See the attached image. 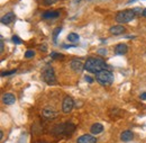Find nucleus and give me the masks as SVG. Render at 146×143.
Instances as JSON below:
<instances>
[{
    "instance_id": "obj_1",
    "label": "nucleus",
    "mask_w": 146,
    "mask_h": 143,
    "mask_svg": "<svg viewBox=\"0 0 146 143\" xmlns=\"http://www.w3.org/2000/svg\"><path fill=\"white\" fill-rule=\"evenodd\" d=\"M107 68L106 62L99 57H89L84 63V70L90 73H98Z\"/></svg>"
},
{
    "instance_id": "obj_2",
    "label": "nucleus",
    "mask_w": 146,
    "mask_h": 143,
    "mask_svg": "<svg viewBox=\"0 0 146 143\" xmlns=\"http://www.w3.org/2000/svg\"><path fill=\"white\" fill-rule=\"evenodd\" d=\"M96 80L102 86H109L113 82V73L107 69L96 73Z\"/></svg>"
},
{
    "instance_id": "obj_3",
    "label": "nucleus",
    "mask_w": 146,
    "mask_h": 143,
    "mask_svg": "<svg viewBox=\"0 0 146 143\" xmlns=\"http://www.w3.org/2000/svg\"><path fill=\"white\" fill-rule=\"evenodd\" d=\"M75 131V125L72 123H64V124H58L53 128V133L55 135H66L70 136Z\"/></svg>"
},
{
    "instance_id": "obj_4",
    "label": "nucleus",
    "mask_w": 146,
    "mask_h": 143,
    "mask_svg": "<svg viewBox=\"0 0 146 143\" xmlns=\"http://www.w3.org/2000/svg\"><path fill=\"white\" fill-rule=\"evenodd\" d=\"M136 17L135 13L133 9H128V10H121L119 13L116 14V21L119 24H126V23H130L131 20H134V18Z\"/></svg>"
},
{
    "instance_id": "obj_5",
    "label": "nucleus",
    "mask_w": 146,
    "mask_h": 143,
    "mask_svg": "<svg viewBox=\"0 0 146 143\" xmlns=\"http://www.w3.org/2000/svg\"><path fill=\"white\" fill-rule=\"evenodd\" d=\"M42 79L44 80V82H46L50 86H53L56 84V77H55L54 69L52 67H47L45 68L42 72Z\"/></svg>"
},
{
    "instance_id": "obj_6",
    "label": "nucleus",
    "mask_w": 146,
    "mask_h": 143,
    "mask_svg": "<svg viewBox=\"0 0 146 143\" xmlns=\"http://www.w3.org/2000/svg\"><path fill=\"white\" fill-rule=\"evenodd\" d=\"M73 107H74V102H73V99L70 96H66V97L63 99V103H62V110H63V113L69 114L73 109Z\"/></svg>"
},
{
    "instance_id": "obj_7",
    "label": "nucleus",
    "mask_w": 146,
    "mask_h": 143,
    "mask_svg": "<svg viewBox=\"0 0 146 143\" xmlns=\"http://www.w3.org/2000/svg\"><path fill=\"white\" fill-rule=\"evenodd\" d=\"M71 69L75 72H82V70L84 69V64L81 60H78V59H74L71 61Z\"/></svg>"
},
{
    "instance_id": "obj_8",
    "label": "nucleus",
    "mask_w": 146,
    "mask_h": 143,
    "mask_svg": "<svg viewBox=\"0 0 146 143\" xmlns=\"http://www.w3.org/2000/svg\"><path fill=\"white\" fill-rule=\"evenodd\" d=\"M2 102H3V104H6V105H13V104H15V102H16V97H15V95L11 94V92H6V94L2 95Z\"/></svg>"
},
{
    "instance_id": "obj_9",
    "label": "nucleus",
    "mask_w": 146,
    "mask_h": 143,
    "mask_svg": "<svg viewBox=\"0 0 146 143\" xmlns=\"http://www.w3.org/2000/svg\"><path fill=\"white\" fill-rule=\"evenodd\" d=\"M76 143H97V139L92 135L84 134L76 139Z\"/></svg>"
},
{
    "instance_id": "obj_10",
    "label": "nucleus",
    "mask_w": 146,
    "mask_h": 143,
    "mask_svg": "<svg viewBox=\"0 0 146 143\" xmlns=\"http://www.w3.org/2000/svg\"><path fill=\"white\" fill-rule=\"evenodd\" d=\"M128 51V47L126 44H124V43H119V44H117L116 46H115V53L117 54V55H124V54H126Z\"/></svg>"
},
{
    "instance_id": "obj_11",
    "label": "nucleus",
    "mask_w": 146,
    "mask_h": 143,
    "mask_svg": "<svg viewBox=\"0 0 146 143\" xmlns=\"http://www.w3.org/2000/svg\"><path fill=\"white\" fill-rule=\"evenodd\" d=\"M14 20H15V14H14V13H8V14H6V15H3V16L1 17V24H3V25H9V24H11Z\"/></svg>"
},
{
    "instance_id": "obj_12",
    "label": "nucleus",
    "mask_w": 146,
    "mask_h": 143,
    "mask_svg": "<svg viewBox=\"0 0 146 143\" xmlns=\"http://www.w3.org/2000/svg\"><path fill=\"white\" fill-rule=\"evenodd\" d=\"M125 31H126V28H125L123 25L112 26V27H110V29H109L110 34H112V35H120V34H123Z\"/></svg>"
},
{
    "instance_id": "obj_13",
    "label": "nucleus",
    "mask_w": 146,
    "mask_h": 143,
    "mask_svg": "<svg viewBox=\"0 0 146 143\" xmlns=\"http://www.w3.org/2000/svg\"><path fill=\"white\" fill-rule=\"evenodd\" d=\"M134 139V133L131 131H124L121 134H120V140L124 141V142H128V141H131Z\"/></svg>"
},
{
    "instance_id": "obj_14",
    "label": "nucleus",
    "mask_w": 146,
    "mask_h": 143,
    "mask_svg": "<svg viewBox=\"0 0 146 143\" xmlns=\"http://www.w3.org/2000/svg\"><path fill=\"white\" fill-rule=\"evenodd\" d=\"M60 16V13L58 11H54V10H48V11H45V13H43V15H42V17L43 19H55V18H57Z\"/></svg>"
},
{
    "instance_id": "obj_15",
    "label": "nucleus",
    "mask_w": 146,
    "mask_h": 143,
    "mask_svg": "<svg viewBox=\"0 0 146 143\" xmlns=\"http://www.w3.org/2000/svg\"><path fill=\"white\" fill-rule=\"evenodd\" d=\"M43 116L45 118H47V120H53V118L56 117V113H55L53 109H51V108H44Z\"/></svg>"
},
{
    "instance_id": "obj_16",
    "label": "nucleus",
    "mask_w": 146,
    "mask_h": 143,
    "mask_svg": "<svg viewBox=\"0 0 146 143\" xmlns=\"http://www.w3.org/2000/svg\"><path fill=\"white\" fill-rule=\"evenodd\" d=\"M90 131H91L92 134H99V133H101L104 131V125L100 124V123H94L90 127Z\"/></svg>"
},
{
    "instance_id": "obj_17",
    "label": "nucleus",
    "mask_w": 146,
    "mask_h": 143,
    "mask_svg": "<svg viewBox=\"0 0 146 143\" xmlns=\"http://www.w3.org/2000/svg\"><path fill=\"white\" fill-rule=\"evenodd\" d=\"M66 38H68V41H70V42H78L79 38H80V36L78 35L76 33H70L69 35L66 36Z\"/></svg>"
},
{
    "instance_id": "obj_18",
    "label": "nucleus",
    "mask_w": 146,
    "mask_h": 143,
    "mask_svg": "<svg viewBox=\"0 0 146 143\" xmlns=\"http://www.w3.org/2000/svg\"><path fill=\"white\" fill-rule=\"evenodd\" d=\"M62 32V28L61 27H58V28H55L54 32H53V41H54V43L57 42V36L60 35V33Z\"/></svg>"
},
{
    "instance_id": "obj_19",
    "label": "nucleus",
    "mask_w": 146,
    "mask_h": 143,
    "mask_svg": "<svg viewBox=\"0 0 146 143\" xmlns=\"http://www.w3.org/2000/svg\"><path fill=\"white\" fill-rule=\"evenodd\" d=\"M34 55H35V51H33V50H27L26 53H25V57H26V59H31V57H33Z\"/></svg>"
},
{
    "instance_id": "obj_20",
    "label": "nucleus",
    "mask_w": 146,
    "mask_h": 143,
    "mask_svg": "<svg viewBox=\"0 0 146 143\" xmlns=\"http://www.w3.org/2000/svg\"><path fill=\"white\" fill-rule=\"evenodd\" d=\"M16 72H17L16 69H13V70H9V71L1 72V77H6V76H10V74H15Z\"/></svg>"
},
{
    "instance_id": "obj_21",
    "label": "nucleus",
    "mask_w": 146,
    "mask_h": 143,
    "mask_svg": "<svg viewBox=\"0 0 146 143\" xmlns=\"http://www.w3.org/2000/svg\"><path fill=\"white\" fill-rule=\"evenodd\" d=\"M11 39H13V42H14L15 44H17V45H19V44H21V42H23V41H21V38H20L19 36H17V35H14V36H13V38H11Z\"/></svg>"
},
{
    "instance_id": "obj_22",
    "label": "nucleus",
    "mask_w": 146,
    "mask_h": 143,
    "mask_svg": "<svg viewBox=\"0 0 146 143\" xmlns=\"http://www.w3.org/2000/svg\"><path fill=\"white\" fill-rule=\"evenodd\" d=\"M51 57L52 59H63L64 56L62 54L57 53V52H51Z\"/></svg>"
},
{
    "instance_id": "obj_23",
    "label": "nucleus",
    "mask_w": 146,
    "mask_h": 143,
    "mask_svg": "<svg viewBox=\"0 0 146 143\" xmlns=\"http://www.w3.org/2000/svg\"><path fill=\"white\" fill-rule=\"evenodd\" d=\"M57 1H58V0H43V3L46 5V6H52V5L56 3Z\"/></svg>"
},
{
    "instance_id": "obj_24",
    "label": "nucleus",
    "mask_w": 146,
    "mask_h": 143,
    "mask_svg": "<svg viewBox=\"0 0 146 143\" xmlns=\"http://www.w3.org/2000/svg\"><path fill=\"white\" fill-rule=\"evenodd\" d=\"M133 10H134V13H135V15L136 16H139V15H143V10L139 8V7H136V8H133Z\"/></svg>"
},
{
    "instance_id": "obj_25",
    "label": "nucleus",
    "mask_w": 146,
    "mask_h": 143,
    "mask_svg": "<svg viewBox=\"0 0 146 143\" xmlns=\"http://www.w3.org/2000/svg\"><path fill=\"white\" fill-rule=\"evenodd\" d=\"M97 53L99 54V55H101V56H106L107 55V50L106 49H98Z\"/></svg>"
},
{
    "instance_id": "obj_26",
    "label": "nucleus",
    "mask_w": 146,
    "mask_h": 143,
    "mask_svg": "<svg viewBox=\"0 0 146 143\" xmlns=\"http://www.w3.org/2000/svg\"><path fill=\"white\" fill-rule=\"evenodd\" d=\"M84 80H86L87 82H89V84H92V82H93V79H92L91 77H89V76H84Z\"/></svg>"
},
{
    "instance_id": "obj_27",
    "label": "nucleus",
    "mask_w": 146,
    "mask_h": 143,
    "mask_svg": "<svg viewBox=\"0 0 146 143\" xmlns=\"http://www.w3.org/2000/svg\"><path fill=\"white\" fill-rule=\"evenodd\" d=\"M0 38H1V43H0V44H1V45H0V51H1V52H3V37L1 36Z\"/></svg>"
},
{
    "instance_id": "obj_28",
    "label": "nucleus",
    "mask_w": 146,
    "mask_h": 143,
    "mask_svg": "<svg viewBox=\"0 0 146 143\" xmlns=\"http://www.w3.org/2000/svg\"><path fill=\"white\" fill-rule=\"evenodd\" d=\"M39 50H40V51H46V50H47V46H46V44H43V45H40V46H39Z\"/></svg>"
},
{
    "instance_id": "obj_29",
    "label": "nucleus",
    "mask_w": 146,
    "mask_h": 143,
    "mask_svg": "<svg viewBox=\"0 0 146 143\" xmlns=\"http://www.w3.org/2000/svg\"><path fill=\"white\" fill-rule=\"evenodd\" d=\"M139 98H141L142 100H146V92H143V94H141Z\"/></svg>"
},
{
    "instance_id": "obj_30",
    "label": "nucleus",
    "mask_w": 146,
    "mask_h": 143,
    "mask_svg": "<svg viewBox=\"0 0 146 143\" xmlns=\"http://www.w3.org/2000/svg\"><path fill=\"white\" fill-rule=\"evenodd\" d=\"M62 47H64V49H70V47H76V45H62Z\"/></svg>"
},
{
    "instance_id": "obj_31",
    "label": "nucleus",
    "mask_w": 146,
    "mask_h": 143,
    "mask_svg": "<svg viewBox=\"0 0 146 143\" xmlns=\"http://www.w3.org/2000/svg\"><path fill=\"white\" fill-rule=\"evenodd\" d=\"M142 16H143V17H145V18H146V8H145V9H144V10H143V15H142Z\"/></svg>"
},
{
    "instance_id": "obj_32",
    "label": "nucleus",
    "mask_w": 146,
    "mask_h": 143,
    "mask_svg": "<svg viewBox=\"0 0 146 143\" xmlns=\"http://www.w3.org/2000/svg\"><path fill=\"white\" fill-rule=\"evenodd\" d=\"M136 0H128L127 1V3H133V2H135Z\"/></svg>"
},
{
    "instance_id": "obj_33",
    "label": "nucleus",
    "mask_w": 146,
    "mask_h": 143,
    "mask_svg": "<svg viewBox=\"0 0 146 143\" xmlns=\"http://www.w3.org/2000/svg\"><path fill=\"white\" fill-rule=\"evenodd\" d=\"M0 138H1V139H2V138H3V132H2V131H1V132H0Z\"/></svg>"
},
{
    "instance_id": "obj_34",
    "label": "nucleus",
    "mask_w": 146,
    "mask_h": 143,
    "mask_svg": "<svg viewBox=\"0 0 146 143\" xmlns=\"http://www.w3.org/2000/svg\"><path fill=\"white\" fill-rule=\"evenodd\" d=\"M81 0H74V2H80Z\"/></svg>"
}]
</instances>
